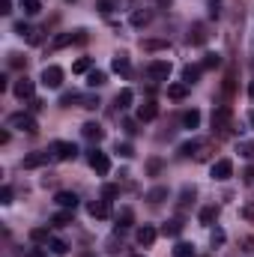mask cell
I'll return each instance as SVG.
<instances>
[{
    "label": "cell",
    "instance_id": "6da1fadb",
    "mask_svg": "<svg viewBox=\"0 0 254 257\" xmlns=\"http://www.w3.org/2000/svg\"><path fill=\"white\" fill-rule=\"evenodd\" d=\"M6 126L9 128H18V132H27V135H36L39 132V123L30 111H21V114H9L6 117Z\"/></svg>",
    "mask_w": 254,
    "mask_h": 257
},
{
    "label": "cell",
    "instance_id": "f5cc1de1",
    "mask_svg": "<svg viewBox=\"0 0 254 257\" xmlns=\"http://www.w3.org/2000/svg\"><path fill=\"white\" fill-rule=\"evenodd\" d=\"M242 218H245V221H254V203L242 206Z\"/></svg>",
    "mask_w": 254,
    "mask_h": 257
},
{
    "label": "cell",
    "instance_id": "d6a6232c",
    "mask_svg": "<svg viewBox=\"0 0 254 257\" xmlns=\"http://www.w3.org/2000/svg\"><path fill=\"white\" fill-rule=\"evenodd\" d=\"M141 48L144 51H162V48H168V39H144Z\"/></svg>",
    "mask_w": 254,
    "mask_h": 257
},
{
    "label": "cell",
    "instance_id": "91938a15",
    "mask_svg": "<svg viewBox=\"0 0 254 257\" xmlns=\"http://www.w3.org/2000/svg\"><path fill=\"white\" fill-rule=\"evenodd\" d=\"M132 257H144V254H132Z\"/></svg>",
    "mask_w": 254,
    "mask_h": 257
},
{
    "label": "cell",
    "instance_id": "1f68e13d",
    "mask_svg": "<svg viewBox=\"0 0 254 257\" xmlns=\"http://www.w3.org/2000/svg\"><path fill=\"white\" fill-rule=\"evenodd\" d=\"M72 72H75V75H84V72H93V60H90V57H78V60L72 63Z\"/></svg>",
    "mask_w": 254,
    "mask_h": 257
},
{
    "label": "cell",
    "instance_id": "e0dca14e",
    "mask_svg": "<svg viewBox=\"0 0 254 257\" xmlns=\"http://www.w3.org/2000/svg\"><path fill=\"white\" fill-rule=\"evenodd\" d=\"M54 203L63 206V209H75V206H78V194L75 192H57L54 194Z\"/></svg>",
    "mask_w": 254,
    "mask_h": 257
},
{
    "label": "cell",
    "instance_id": "d590c367",
    "mask_svg": "<svg viewBox=\"0 0 254 257\" xmlns=\"http://www.w3.org/2000/svg\"><path fill=\"white\" fill-rule=\"evenodd\" d=\"M174 257H194V245L191 242H177L174 245Z\"/></svg>",
    "mask_w": 254,
    "mask_h": 257
},
{
    "label": "cell",
    "instance_id": "74e56055",
    "mask_svg": "<svg viewBox=\"0 0 254 257\" xmlns=\"http://www.w3.org/2000/svg\"><path fill=\"white\" fill-rule=\"evenodd\" d=\"M48 248H51V254H57V257H63L66 251H69V245H66L63 239H51V242H48Z\"/></svg>",
    "mask_w": 254,
    "mask_h": 257
},
{
    "label": "cell",
    "instance_id": "f6af8a7d",
    "mask_svg": "<svg viewBox=\"0 0 254 257\" xmlns=\"http://www.w3.org/2000/svg\"><path fill=\"white\" fill-rule=\"evenodd\" d=\"M209 242H212V248L224 245V230H221V227H215V230H212V236H209Z\"/></svg>",
    "mask_w": 254,
    "mask_h": 257
},
{
    "label": "cell",
    "instance_id": "83f0119b",
    "mask_svg": "<svg viewBox=\"0 0 254 257\" xmlns=\"http://www.w3.org/2000/svg\"><path fill=\"white\" fill-rule=\"evenodd\" d=\"M197 126H200V111L191 108V111L183 114V128H197Z\"/></svg>",
    "mask_w": 254,
    "mask_h": 257
},
{
    "label": "cell",
    "instance_id": "680465c9",
    "mask_svg": "<svg viewBox=\"0 0 254 257\" xmlns=\"http://www.w3.org/2000/svg\"><path fill=\"white\" fill-rule=\"evenodd\" d=\"M248 96H251V99H254V81H251V84H248Z\"/></svg>",
    "mask_w": 254,
    "mask_h": 257
},
{
    "label": "cell",
    "instance_id": "30bf717a",
    "mask_svg": "<svg viewBox=\"0 0 254 257\" xmlns=\"http://www.w3.org/2000/svg\"><path fill=\"white\" fill-rule=\"evenodd\" d=\"M156 236H159V230H156L153 224H144V227H138V233H135L138 245H144V248H150V245L156 242Z\"/></svg>",
    "mask_w": 254,
    "mask_h": 257
},
{
    "label": "cell",
    "instance_id": "44dd1931",
    "mask_svg": "<svg viewBox=\"0 0 254 257\" xmlns=\"http://www.w3.org/2000/svg\"><path fill=\"white\" fill-rule=\"evenodd\" d=\"M194 197H197V189H194V186H183V192H180V209H183V212L194 203Z\"/></svg>",
    "mask_w": 254,
    "mask_h": 257
},
{
    "label": "cell",
    "instance_id": "d4e9b609",
    "mask_svg": "<svg viewBox=\"0 0 254 257\" xmlns=\"http://www.w3.org/2000/svg\"><path fill=\"white\" fill-rule=\"evenodd\" d=\"M75 42V33H57L54 39H51V51H60L66 45H72Z\"/></svg>",
    "mask_w": 254,
    "mask_h": 257
},
{
    "label": "cell",
    "instance_id": "9c48e42d",
    "mask_svg": "<svg viewBox=\"0 0 254 257\" xmlns=\"http://www.w3.org/2000/svg\"><path fill=\"white\" fill-rule=\"evenodd\" d=\"M230 174H233V162H230V159H218V162L212 165V180L224 183V180H230Z\"/></svg>",
    "mask_w": 254,
    "mask_h": 257
},
{
    "label": "cell",
    "instance_id": "ee69618b",
    "mask_svg": "<svg viewBox=\"0 0 254 257\" xmlns=\"http://www.w3.org/2000/svg\"><path fill=\"white\" fill-rule=\"evenodd\" d=\"M200 66H203V69H218V66H221V57H218V54H206Z\"/></svg>",
    "mask_w": 254,
    "mask_h": 257
},
{
    "label": "cell",
    "instance_id": "816d5d0a",
    "mask_svg": "<svg viewBox=\"0 0 254 257\" xmlns=\"http://www.w3.org/2000/svg\"><path fill=\"white\" fill-rule=\"evenodd\" d=\"M42 105H45L42 99H30V114H39V111H42Z\"/></svg>",
    "mask_w": 254,
    "mask_h": 257
},
{
    "label": "cell",
    "instance_id": "ba28073f",
    "mask_svg": "<svg viewBox=\"0 0 254 257\" xmlns=\"http://www.w3.org/2000/svg\"><path fill=\"white\" fill-rule=\"evenodd\" d=\"M33 90H36V84H33L27 75H21V78L15 81V87H12V93H15L18 99H33Z\"/></svg>",
    "mask_w": 254,
    "mask_h": 257
},
{
    "label": "cell",
    "instance_id": "b9f144b4",
    "mask_svg": "<svg viewBox=\"0 0 254 257\" xmlns=\"http://www.w3.org/2000/svg\"><path fill=\"white\" fill-rule=\"evenodd\" d=\"M102 197H105V200H114V197H120V186H114V183L102 186Z\"/></svg>",
    "mask_w": 254,
    "mask_h": 257
},
{
    "label": "cell",
    "instance_id": "7bdbcfd3",
    "mask_svg": "<svg viewBox=\"0 0 254 257\" xmlns=\"http://www.w3.org/2000/svg\"><path fill=\"white\" fill-rule=\"evenodd\" d=\"M114 6H120V0H99V12H102V15H111Z\"/></svg>",
    "mask_w": 254,
    "mask_h": 257
},
{
    "label": "cell",
    "instance_id": "e575fe53",
    "mask_svg": "<svg viewBox=\"0 0 254 257\" xmlns=\"http://www.w3.org/2000/svg\"><path fill=\"white\" fill-rule=\"evenodd\" d=\"M132 218H135V215H132V209L126 206V209L117 215V230H129V227H132Z\"/></svg>",
    "mask_w": 254,
    "mask_h": 257
},
{
    "label": "cell",
    "instance_id": "2e32d148",
    "mask_svg": "<svg viewBox=\"0 0 254 257\" xmlns=\"http://www.w3.org/2000/svg\"><path fill=\"white\" fill-rule=\"evenodd\" d=\"M111 66H114V72H120V75H132V66H129V54L126 51H117L114 54V60H111Z\"/></svg>",
    "mask_w": 254,
    "mask_h": 257
},
{
    "label": "cell",
    "instance_id": "7402d4cb",
    "mask_svg": "<svg viewBox=\"0 0 254 257\" xmlns=\"http://www.w3.org/2000/svg\"><path fill=\"white\" fill-rule=\"evenodd\" d=\"M200 75H203V66H186L183 69V84H197L200 81Z\"/></svg>",
    "mask_w": 254,
    "mask_h": 257
},
{
    "label": "cell",
    "instance_id": "9a60e30c",
    "mask_svg": "<svg viewBox=\"0 0 254 257\" xmlns=\"http://www.w3.org/2000/svg\"><path fill=\"white\" fill-rule=\"evenodd\" d=\"M81 135H84L87 141H96V144H99V141L105 138V128L99 126V123H84V126H81Z\"/></svg>",
    "mask_w": 254,
    "mask_h": 257
},
{
    "label": "cell",
    "instance_id": "5b68a950",
    "mask_svg": "<svg viewBox=\"0 0 254 257\" xmlns=\"http://www.w3.org/2000/svg\"><path fill=\"white\" fill-rule=\"evenodd\" d=\"M147 78L150 81H168L171 78V63L168 60H153L147 66Z\"/></svg>",
    "mask_w": 254,
    "mask_h": 257
},
{
    "label": "cell",
    "instance_id": "277c9868",
    "mask_svg": "<svg viewBox=\"0 0 254 257\" xmlns=\"http://www.w3.org/2000/svg\"><path fill=\"white\" fill-rule=\"evenodd\" d=\"M230 120H233L230 105H218V108L212 111V128H215L218 135H227V132H230Z\"/></svg>",
    "mask_w": 254,
    "mask_h": 257
},
{
    "label": "cell",
    "instance_id": "681fc988",
    "mask_svg": "<svg viewBox=\"0 0 254 257\" xmlns=\"http://www.w3.org/2000/svg\"><path fill=\"white\" fill-rule=\"evenodd\" d=\"M138 123L141 120H123V128H126L129 135H138Z\"/></svg>",
    "mask_w": 254,
    "mask_h": 257
},
{
    "label": "cell",
    "instance_id": "7dc6e473",
    "mask_svg": "<svg viewBox=\"0 0 254 257\" xmlns=\"http://www.w3.org/2000/svg\"><path fill=\"white\" fill-rule=\"evenodd\" d=\"M206 6H209V18L221 15V0H206Z\"/></svg>",
    "mask_w": 254,
    "mask_h": 257
},
{
    "label": "cell",
    "instance_id": "cb8c5ba5",
    "mask_svg": "<svg viewBox=\"0 0 254 257\" xmlns=\"http://www.w3.org/2000/svg\"><path fill=\"white\" fill-rule=\"evenodd\" d=\"M30 242H33V245L51 242V230H48V227H33V230H30Z\"/></svg>",
    "mask_w": 254,
    "mask_h": 257
},
{
    "label": "cell",
    "instance_id": "4fadbf2b",
    "mask_svg": "<svg viewBox=\"0 0 254 257\" xmlns=\"http://www.w3.org/2000/svg\"><path fill=\"white\" fill-rule=\"evenodd\" d=\"M156 117H159V105H156L153 99H147V102L138 108V120H141V123H150V120H156Z\"/></svg>",
    "mask_w": 254,
    "mask_h": 257
},
{
    "label": "cell",
    "instance_id": "7a4b0ae2",
    "mask_svg": "<svg viewBox=\"0 0 254 257\" xmlns=\"http://www.w3.org/2000/svg\"><path fill=\"white\" fill-rule=\"evenodd\" d=\"M60 105H63V108L81 105V108L93 111V108H99V99H96L93 93H63V96H60Z\"/></svg>",
    "mask_w": 254,
    "mask_h": 257
},
{
    "label": "cell",
    "instance_id": "4dcf8cb0",
    "mask_svg": "<svg viewBox=\"0 0 254 257\" xmlns=\"http://www.w3.org/2000/svg\"><path fill=\"white\" fill-rule=\"evenodd\" d=\"M72 212H75V209H63V212H54V215H51V224H54V227H66V224H72Z\"/></svg>",
    "mask_w": 254,
    "mask_h": 257
},
{
    "label": "cell",
    "instance_id": "ab89813d",
    "mask_svg": "<svg viewBox=\"0 0 254 257\" xmlns=\"http://www.w3.org/2000/svg\"><path fill=\"white\" fill-rule=\"evenodd\" d=\"M33 30H36V27H30V24H24V21H18V24H15V33H18V36H24L27 42H30V36H33Z\"/></svg>",
    "mask_w": 254,
    "mask_h": 257
},
{
    "label": "cell",
    "instance_id": "db71d44e",
    "mask_svg": "<svg viewBox=\"0 0 254 257\" xmlns=\"http://www.w3.org/2000/svg\"><path fill=\"white\" fill-rule=\"evenodd\" d=\"M75 42L84 45V42H87V30H75Z\"/></svg>",
    "mask_w": 254,
    "mask_h": 257
},
{
    "label": "cell",
    "instance_id": "d6986e66",
    "mask_svg": "<svg viewBox=\"0 0 254 257\" xmlns=\"http://www.w3.org/2000/svg\"><path fill=\"white\" fill-rule=\"evenodd\" d=\"M186 96H189V84H183V81H180V84H171V87H168V99L183 102Z\"/></svg>",
    "mask_w": 254,
    "mask_h": 257
},
{
    "label": "cell",
    "instance_id": "5bb4252c",
    "mask_svg": "<svg viewBox=\"0 0 254 257\" xmlns=\"http://www.w3.org/2000/svg\"><path fill=\"white\" fill-rule=\"evenodd\" d=\"M206 39H209L206 24H200V21H197V24H191V30H189V42H191V45H203Z\"/></svg>",
    "mask_w": 254,
    "mask_h": 257
},
{
    "label": "cell",
    "instance_id": "836d02e7",
    "mask_svg": "<svg viewBox=\"0 0 254 257\" xmlns=\"http://www.w3.org/2000/svg\"><path fill=\"white\" fill-rule=\"evenodd\" d=\"M209 156H212V144L203 141V144L197 147V153H194V162H209Z\"/></svg>",
    "mask_w": 254,
    "mask_h": 257
},
{
    "label": "cell",
    "instance_id": "8992f818",
    "mask_svg": "<svg viewBox=\"0 0 254 257\" xmlns=\"http://www.w3.org/2000/svg\"><path fill=\"white\" fill-rule=\"evenodd\" d=\"M42 84H45L48 90H57V87L63 84V69H60V66H45V69H42Z\"/></svg>",
    "mask_w": 254,
    "mask_h": 257
},
{
    "label": "cell",
    "instance_id": "52a82bcc",
    "mask_svg": "<svg viewBox=\"0 0 254 257\" xmlns=\"http://www.w3.org/2000/svg\"><path fill=\"white\" fill-rule=\"evenodd\" d=\"M90 168H93L99 177H105V174L111 171V159H108L102 150H93V153H90Z\"/></svg>",
    "mask_w": 254,
    "mask_h": 257
},
{
    "label": "cell",
    "instance_id": "484cf974",
    "mask_svg": "<svg viewBox=\"0 0 254 257\" xmlns=\"http://www.w3.org/2000/svg\"><path fill=\"white\" fill-rule=\"evenodd\" d=\"M150 18H153V15H150V9H144V6H138V9L132 12V18H129V21H132L135 27H144V24H147Z\"/></svg>",
    "mask_w": 254,
    "mask_h": 257
},
{
    "label": "cell",
    "instance_id": "8fae6325",
    "mask_svg": "<svg viewBox=\"0 0 254 257\" xmlns=\"http://www.w3.org/2000/svg\"><path fill=\"white\" fill-rule=\"evenodd\" d=\"M48 159H51V153H48V150H45V153H30V156H24L21 168H24V171H33V168H42Z\"/></svg>",
    "mask_w": 254,
    "mask_h": 257
},
{
    "label": "cell",
    "instance_id": "f907efd6",
    "mask_svg": "<svg viewBox=\"0 0 254 257\" xmlns=\"http://www.w3.org/2000/svg\"><path fill=\"white\" fill-rule=\"evenodd\" d=\"M0 203H12V189H9V186L0 189Z\"/></svg>",
    "mask_w": 254,
    "mask_h": 257
},
{
    "label": "cell",
    "instance_id": "603a6c76",
    "mask_svg": "<svg viewBox=\"0 0 254 257\" xmlns=\"http://www.w3.org/2000/svg\"><path fill=\"white\" fill-rule=\"evenodd\" d=\"M162 233H165V236H180V233H183V218L165 221V224H162Z\"/></svg>",
    "mask_w": 254,
    "mask_h": 257
},
{
    "label": "cell",
    "instance_id": "4316f807",
    "mask_svg": "<svg viewBox=\"0 0 254 257\" xmlns=\"http://www.w3.org/2000/svg\"><path fill=\"white\" fill-rule=\"evenodd\" d=\"M132 99H135V93H132V90H120V93H117V99H114V105H117V111H126L129 105H132Z\"/></svg>",
    "mask_w": 254,
    "mask_h": 257
},
{
    "label": "cell",
    "instance_id": "c3c4849f",
    "mask_svg": "<svg viewBox=\"0 0 254 257\" xmlns=\"http://www.w3.org/2000/svg\"><path fill=\"white\" fill-rule=\"evenodd\" d=\"M117 153H120L123 159H132V156H135V150H132V144H117Z\"/></svg>",
    "mask_w": 254,
    "mask_h": 257
},
{
    "label": "cell",
    "instance_id": "9f6ffc18",
    "mask_svg": "<svg viewBox=\"0 0 254 257\" xmlns=\"http://www.w3.org/2000/svg\"><path fill=\"white\" fill-rule=\"evenodd\" d=\"M30 257H45V251H39V248H36V251H30Z\"/></svg>",
    "mask_w": 254,
    "mask_h": 257
},
{
    "label": "cell",
    "instance_id": "f35d334b",
    "mask_svg": "<svg viewBox=\"0 0 254 257\" xmlns=\"http://www.w3.org/2000/svg\"><path fill=\"white\" fill-rule=\"evenodd\" d=\"M236 153H239V156H245V159H254V144H251V141H239Z\"/></svg>",
    "mask_w": 254,
    "mask_h": 257
},
{
    "label": "cell",
    "instance_id": "11a10c76",
    "mask_svg": "<svg viewBox=\"0 0 254 257\" xmlns=\"http://www.w3.org/2000/svg\"><path fill=\"white\" fill-rule=\"evenodd\" d=\"M0 12L9 15V12H12V0H0Z\"/></svg>",
    "mask_w": 254,
    "mask_h": 257
},
{
    "label": "cell",
    "instance_id": "f546056e",
    "mask_svg": "<svg viewBox=\"0 0 254 257\" xmlns=\"http://www.w3.org/2000/svg\"><path fill=\"white\" fill-rule=\"evenodd\" d=\"M203 141H197V138H191V141H186L183 147H180V156L183 159H194V153H197V147H200Z\"/></svg>",
    "mask_w": 254,
    "mask_h": 257
},
{
    "label": "cell",
    "instance_id": "60d3db41",
    "mask_svg": "<svg viewBox=\"0 0 254 257\" xmlns=\"http://www.w3.org/2000/svg\"><path fill=\"white\" fill-rule=\"evenodd\" d=\"M162 168H165V165H162V159H150V162H147V174H150V177H159V174H162Z\"/></svg>",
    "mask_w": 254,
    "mask_h": 257
},
{
    "label": "cell",
    "instance_id": "7c38bea8",
    "mask_svg": "<svg viewBox=\"0 0 254 257\" xmlns=\"http://www.w3.org/2000/svg\"><path fill=\"white\" fill-rule=\"evenodd\" d=\"M87 212L93 215V218H111V203L102 197V200H93V203H87Z\"/></svg>",
    "mask_w": 254,
    "mask_h": 257
},
{
    "label": "cell",
    "instance_id": "ac0fdd59",
    "mask_svg": "<svg viewBox=\"0 0 254 257\" xmlns=\"http://www.w3.org/2000/svg\"><path fill=\"white\" fill-rule=\"evenodd\" d=\"M165 200H168V186H156V189L147 192V203H150V206H159V203H165Z\"/></svg>",
    "mask_w": 254,
    "mask_h": 257
},
{
    "label": "cell",
    "instance_id": "ffe728a7",
    "mask_svg": "<svg viewBox=\"0 0 254 257\" xmlns=\"http://www.w3.org/2000/svg\"><path fill=\"white\" fill-rule=\"evenodd\" d=\"M197 218H200V224H203V227H212V224H215V218H218V206H203Z\"/></svg>",
    "mask_w": 254,
    "mask_h": 257
},
{
    "label": "cell",
    "instance_id": "6f0895ef",
    "mask_svg": "<svg viewBox=\"0 0 254 257\" xmlns=\"http://www.w3.org/2000/svg\"><path fill=\"white\" fill-rule=\"evenodd\" d=\"M248 123H251V126H254V108H251V111H248Z\"/></svg>",
    "mask_w": 254,
    "mask_h": 257
},
{
    "label": "cell",
    "instance_id": "3957f363",
    "mask_svg": "<svg viewBox=\"0 0 254 257\" xmlns=\"http://www.w3.org/2000/svg\"><path fill=\"white\" fill-rule=\"evenodd\" d=\"M48 153H51L54 162H72V159L78 156V147H75L72 141H51Z\"/></svg>",
    "mask_w": 254,
    "mask_h": 257
},
{
    "label": "cell",
    "instance_id": "bcb514c9",
    "mask_svg": "<svg viewBox=\"0 0 254 257\" xmlns=\"http://www.w3.org/2000/svg\"><path fill=\"white\" fill-rule=\"evenodd\" d=\"M9 66H12V69H24V66H27V57H24V54H9Z\"/></svg>",
    "mask_w": 254,
    "mask_h": 257
},
{
    "label": "cell",
    "instance_id": "8d00e7d4",
    "mask_svg": "<svg viewBox=\"0 0 254 257\" xmlns=\"http://www.w3.org/2000/svg\"><path fill=\"white\" fill-rule=\"evenodd\" d=\"M21 9H24V15H39L42 12V3L39 0H21Z\"/></svg>",
    "mask_w": 254,
    "mask_h": 257
},
{
    "label": "cell",
    "instance_id": "f1b7e54d",
    "mask_svg": "<svg viewBox=\"0 0 254 257\" xmlns=\"http://www.w3.org/2000/svg\"><path fill=\"white\" fill-rule=\"evenodd\" d=\"M105 81H108V75H105L102 69H93V72H87V84H90L93 90H96V87H102Z\"/></svg>",
    "mask_w": 254,
    "mask_h": 257
}]
</instances>
